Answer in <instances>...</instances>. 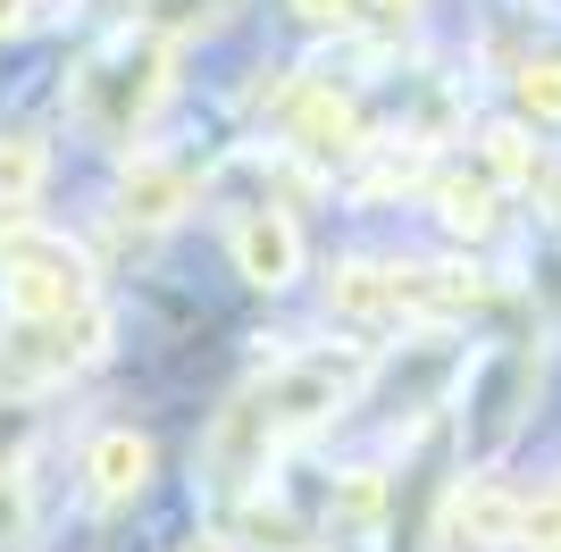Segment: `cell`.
Wrapping results in <instances>:
<instances>
[{
	"label": "cell",
	"mask_w": 561,
	"mask_h": 552,
	"mask_svg": "<svg viewBox=\"0 0 561 552\" xmlns=\"http://www.w3.org/2000/svg\"><path fill=\"white\" fill-rule=\"evenodd\" d=\"M294 18H302V25H335V34H352V25L369 18V0H294Z\"/></svg>",
	"instance_id": "obj_21"
},
{
	"label": "cell",
	"mask_w": 561,
	"mask_h": 552,
	"mask_svg": "<svg viewBox=\"0 0 561 552\" xmlns=\"http://www.w3.org/2000/svg\"><path fill=\"white\" fill-rule=\"evenodd\" d=\"M528 393H537V352H503V360H486L478 377H469V452L494 460L503 444L519 436V411H528Z\"/></svg>",
	"instance_id": "obj_8"
},
{
	"label": "cell",
	"mask_w": 561,
	"mask_h": 552,
	"mask_svg": "<svg viewBox=\"0 0 561 552\" xmlns=\"http://www.w3.org/2000/svg\"><path fill=\"white\" fill-rule=\"evenodd\" d=\"M277 427H268V411H260V393H243V402H227L210 427V485L227 494V503H243V494H260L268 485V460H277Z\"/></svg>",
	"instance_id": "obj_7"
},
{
	"label": "cell",
	"mask_w": 561,
	"mask_h": 552,
	"mask_svg": "<svg viewBox=\"0 0 561 552\" xmlns=\"http://www.w3.org/2000/svg\"><path fill=\"white\" fill-rule=\"evenodd\" d=\"M512 110H519V126H561V59H519Z\"/></svg>",
	"instance_id": "obj_17"
},
{
	"label": "cell",
	"mask_w": 561,
	"mask_h": 552,
	"mask_svg": "<svg viewBox=\"0 0 561 552\" xmlns=\"http://www.w3.org/2000/svg\"><path fill=\"white\" fill-rule=\"evenodd\" d=\"M227 252H234V276L260 285V294H285V285L310 268L302 227H294V209H277V202H252V209H243L234 234H227Z\"/></svg>",
	"instance_id": "obj_6"
},
{
	"label": "cell",
	"mask_w": 561,
	"mask_h": 552,
	"mask_svg": "<svg viewBox=\"0 0 561 552\" xmlns=\"http://www.w3.org/2000/svg\"><path fill=\"white\" fill-rule=\"evenodd\" d=\"M185 552H218V544H185Z\"/></svg>",
	"instance_id": "obj_25"
},
{
	"label": "cell",
	"mask_w": 561,
	"mask_h": 552,
	"mask_svg": "<svg viewBox=\"0 0 561 552\" xmlns=\"http://www.w3.org/2000/svg\"><path fill=\"white\" fill-rule=\"evenodd\" d=\"M285 142H294L302 160H360V151H369L352 92L319 84V76H294V84H285Z\"/></svg>",
	"instance_id": "obj_5"
},
{
	"label": "cell",
	"mask_w": 561,
	"mask_h": 552,
	"mask_svg": "<svg viewBox=\"0 0 561 552\" xmlns=\"http://www.w3.org/2000/svg\"><path fill=\"white\" fill-rule=\"evenodd\" d=\"M193 209V176L176 160H135L126 184H117V218L126 227H176Z\"/></svg>",
	"instance_id": "obj_12"
},
{
	"label": "cell",
	"mask_w": 561,
	"mask_h": 552,
	"mask_svg": "<svg viewBox=\"0 0 561 552\" xmlns=\"http://www.w3.org/2000/svg\"><path fill=\"white\" fill-rule=\"evenodd\" d=\"M151 9H160V18H151V34H168V43H176V34H193V25H218V18H227V0H151Z\"/></svg>",
	"instance_id": "obj_20"
},
{
	"label": "cell",
	"mask_w": 561,
	"mask_h": 552,
	"mask_svg": "<svg viewBox=\"0 0 561 552\" xmlns=\"http://www.w3.org/2000/svg\"><path fill=\"white\" fill-rule=\"evenodd\" d=\"M110 352V310H59V319H9L0 326V393H43L68 386L76 368H93Z\"/></svg>",
	"instance_id": "obj_3"
},
{
	"label": "cell",
	"mask_w": 561,
	"mask_h": 552,
	"mask_svg": "<svg viewBox=\"0 0 561 552\" xmlns=\"http://www.w3.org/2000/svg\"><path fill=\"white\" fill-rule=\"evenodd\" d=\"M360 386H369V360H360V352H302V360L268 368V386H252V393H260V411H268V427L294 444V436H310V427H328Z\"/></svg>",
	"instance_id": "obj_4"
},
{
	"label": "cell",
	"mask_w": 561,
	"mask_h": 552,
	"mask_svg": "<svg viewBox=\"0 0 561 552\" xmlns=\"http://www.w3.org/2000/svg\"><path fill=\"white\" fill-rule=\"evenodd\" d=\"M486 176H494V184H537V176H545V142H537V126H519V117L486 126Z\"/></svg>",
	"instance_id": "obj_15"
},
{
	"label": "cell",
	"mask_w": 561,
	"mask_h": 552,
	"mask_svg": "<svg viewBox=\"0 0 561 552\" xmlns=\"http://www.w3.org/2000/svg\"><path fill=\"white\" fill-rule=\"evenodd\" d=\"M243 536H252L260 552H319V544H310V528L277 503V494H268V485H260V494H243Z\"/></svg>",
	"instance_id": "obj_16"
},
{
	"label": "cell",
	"mask_w": 561,
	"mask_h": 552,
	"mask_svg": "<svg viewBox=\"0 0 561 552\" xmlns=\"http://www.w3.org/2000/svg\"><path fill=\"white\" fill-rule=\"evenodd\" d=\"M50 176V151L34 135H0V218H25Z\"/></svg>",
	"instance_id": "obj_14"
},
{
	"label": "cell",
	"mask_w": 561,
	"mask_h": 552,
	"mask_svg": "<svg viewBox=\"0 0 561 552\" xmlns=\"http://www.w3.org/2000/svg\"><path fill=\"white\" fill-rule=\"evenodd\" d=\"M553 494H561V485H553Z\"/></svg>",
	"instance_id": "obj_26"
},
{
	"label": "cell",
	"mask_w": 561,
	"mask_h": 552,
	"mask_svg": "<svg viewBox=\"0 0 561 552\" xmlns=\"http://www.w3.org/2000/svg\"><path fill=\"white\" fill-rule=\"evenodd\" d=\"M0 301L9 319H59V310H84L93 301V260L76 252L68 234H43L9 218L0 227Z\"/></svg>",
	"instance_id": "obj_2"
},
{
	"label": "cell",
	"mask_w": 561,
	"mask_h": 552,
	"mask_svg": "<svg viewBox=\"0 0 561 552\" xmlns=\"http://www.w3.org/2000/svg\"><path fill=\"white\" fill-rule=\"evenodd\" d=\"M411 176H420V160H411V151H402V160H377L369 176H360V202H377V193H402Z\"/></svg>",
	"instance_id": "obj_22"
},
{
	"label": "cell",
	"mask_w": 561,
	"mask_h": 552,
	"mask_svg": "<svg viewBox=\"0 0 561 552\" xmlns=\"http://www.w3.org/2000/svg\"><path fill=\"white\" fill-rule=\"evenodd\" d=\"M519 552H561V494H545V503H519Z\"/></svg>",
	"instance_id": "obj_19"
},
{
	"label": "cell",
	"mask_w": 561,
	"mask_h": 552,
	"mask_svg": "<svg viewBox=\"0 0 561 552\" xmlns=\"http://www.w3.org/2000/svg\"><path fill=\"white\" fill-rule=\"evenodd\" d=\"M168 92H176V43L142 25V34H117L93 68H84V84H76V117H84L101 142H135L142 126L160 117Z\"/></svg>",
	"instance_id": "obj_1"
},
{
	"label": "cell",
	"mask_w": 561,
	"mask_h": 552,
	"mask_svg": "<svg viewBox=\"0 0 561 552\" xmlns=\"http://www.w3.org/2000/svg\"><path fill=\"white\" fill-rule=\"evenodd\" d=\"M427 202H436V218H445V234H494V218H503V184L486 176V168H445V176L427 184Z\"/></svg>",
	"instance_id": "obj_13"
},
{
	"label": "cell",
	"mask_w": 561,
	"mask_h": 552,
	"mask_svg": "<svg viewBox=\"0 0 561 552\" xmlns=\"http://www.w3.org/2000/svg\"><path fill=\"white\" fill-rule=\"evenodd\" d=\"M151 469H160V452H151V436H135V427H101V436L84 444V494H93V503H135L142 485H151Z\"/></svg>",
	"instance_id": "obj_10"
},
{
	"label": "cell",
	"mask_w": 561,
	"mask_h": 552,
	"mask_svg": "<svg viewBox=\"0 0 561 552\" xmlns=\"http://www.w3.org/2000/svg\"><path fill=\"white\" fill-rule=\"evenodd\" d=\"M328 310L352 319V326H394L402 319L394 260H335V268H328Z\"/></svg>",
	"instance_id": "obj_11"
},
{
	"label": "cell",
	"mask_w": 561,
	"mask_h": 552,
	"mask_svg": "<svg viewBox=\"0 0 561 552\" xmlns=\"http://www.w3.org/2000/svg\"><path fill=\"white\" fill-rule=\"evenodd\" d=\"M34 18H43V0H0V34H25Z\"/></svg>",
	"instance_id": "obj_24"
},
{
	"label": "cell",
	"mask_w": 561,
	"mask_h": 552,
	"mask_svg": "<svg viewBox=\"0 0 561 552\" xmlns=\"http://www.w3.org/2000/svg\"><path fill=\"white\" fill-rule=\"evenodd\" d=\"M386 519V478L377 469H344L335 478V528H377Z\"/></svg>",
	"instance_id": "obj_18"
},
{
	"label": "cell",
	"mask_w": 561,
	"mask_h": 552,
	"mask_svg": "<svg viewBox=\"0 0 561 552\" xmlns=\"http://www.w3.org/2000/svg\"><path fill=\"white\" fill-rule=\"evenodd\" d=\"M18 528H25V485L18 469H0V544H18Z\"/></svg>",
	"instance_id": "obj_23"
},
{
	"label": "cell",
	"mask_w": 561,
	"mask_h": 552,
	"mask_svg": "<svg viewBox=\"0 0 561 552\" xmlns=\"http://www.w3.org/2000/svg\"><path fill=\"white\" fill-rule=\"evenodd\" d=\"M519 536V494L494 469H478V478H461L445 494V519H436V544L445 552H494Z\"/></svg>",
	"instance_id": "obj_9"
}]
</instances>
